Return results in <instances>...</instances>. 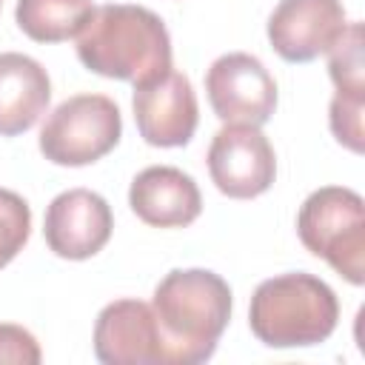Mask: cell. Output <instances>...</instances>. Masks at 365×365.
<instances>
[{
  "label": "cell",
  "mask_w": 365,
  "mask_h": 365,
  "mask_svg": "<svg viewBox=\"0 0 365 365\" xmlns=\"http://www.w3.org/2000/svg\"><path fill=\"white\" fill-rule=\"evenodd\" d=\"M114 217L108 202L88 188H68L46 208L43 234L48 248L63 259H88L108 242Z\"/></svg>",
  "instance_id": "8fae6325"
},
{
  "label": "cell",
  "mask_w": 365,
  "mask_h": 365,
  "mask_svg": "<svg viewBox=\"0 0 365 365\" xmlns=\"http://www.w3.org/2000/svg\"><path fill=\"white\" fill-rule=\"evenodd\" d=\"M297 234L351 285L365 282V202L356 191L325 185L308 194L297 214Z\"/></svg>",
  "instance_id": "277c9868"
},
{
  "label": "cell",
  "mask_w": 365,
  "mask_h": 365,
  "mask_svg": "<svg viewBox=\"0 0 365 365\" xmlns=\"http://www.w3.org/2000/svg\"><path fill=\"white\" fill-rule=\"evenodd\" d=\"M77 57L100 77L140 86L171 68V37L151 9L108 3L94 9L77 34Z\"/></svg>",
  "instance_id": "6da1fadb"
},
{
  "label": "cell",
  "mask_w": 365,
  "mask_h": 365,
  "mask_svg": "<svg viewBox=\"0 0 365 365\" xmlns=\"http://www.w3.org/2000/svg\"><path fill=\"white\" fill-rule=\"evenodd\" d=\"M131 211L154 228H185L202 211V197L185 171L174 165H148L143 168L128 188Z\"/></svg>",
  "instance_id": "7c38bea8"
},
{
  "label": "cell",
  "mask_w": 365,
  "mask_h": 365,
  "mask_svg": "<svg viewBox=\"0 0 365 365\" xmlns=\"http://www.w3.org/2000/svg\"><path fill=\"white\" fill-rule=\"evenodd\" d=\"M123 134V117L106 94H74L63 100L40 128V151L54 165H91L106 157Z\"/></svg>",
  "instance_id": "5b68a950"
},
{
  "label": "cell",
  "mask_w": 365,
  "mask_h": 365,
  "mask_svg": "<svg viewBox=\"0 0 365 365\" xmlns=\"http://www.w3.org/2000/svg\"><path fill=\"white\" fill-rule=\"evenodd\" d=\"M29 234H31L29 202L14 191L0 188V268H6L23 251Z\"/></svg>",
  "instance_id": "2e32d148"
},
{
  "label": "cell",
  "mask_w": 365,
  "mask_h": 365,
  "mask_svg": "<svg viewBox=\"0 0 365 365\" xmlns=\"http://www.w3.org/2000/svg\"><path fill=\"white\" fill-rule=\"evenodd\" d=\"M94 356L103 365H171L160 322L140 299H114L97 314Z\"/></svg>",
  "instance_id": "ba28073f"
},
{
  "label": "cell",
  "mask_w": 365,
  "mask_h": 365,
  "mask_svg": "<svg viewBox=\"0 0 365 365\" xmlns=\"http://www.w3.org/2000/svg\"><path fill=\"white\" fill-rule=\"evenodd\" d=\"M94 11V0H17L14 17L34 43H63L77 37Z\"/></svg>",
  "instance_id": "5bb4252c"
},
{
  "label": "cell",
  "mask_w": 365,
  "mask_h": 365,
  "mask_svg": "<svg viewBox=\"0 0 365 365\" xmlns=\"http://www.w3.org/2000/svg\"><path fill=\"white\" fill-rule=\"evenodd\" d=\"M51 100L46 68L20 51L0 54V134L17 137L29 131Z\"/></svg>",
  "instance_id": "4fadbf2b"
},
{
  "label": "cell",
  "mask_w": 365,
  "mask_h": 365,
  "mask_svg": "<svg viewBox=\"0 0 365 365\" xmlns=\"http://www.w3.org/2000/svg\"><path fill=\"white\" fill-rule=\"evenodd\" d=\"M339 319V299L314 274L291 271L257 285L248 308L254 336L268 348H308L325 342Z\"/></svg>",
  "instance_id": "3957f363"
},
{
  "label": "cell",
  "mask_w": 365,
  "mask_h": 365,
  "mask_svg": "<svg viewBox=\"0 0 365 365\" xmlns=\"http://www.w3.org/2000/svg\"><path fill=\"white\" fill-rule=\"evenodd\" d=\"M43 359L37 339L11 322L0 325V362H14V365H37Z\"/></svg>",
  "instance_id": "ac0fdd59"
},
{
  "label": "cell",
  "mask_w": 365,
  "mask_h": 365,
  "mask_svg": "<svg viewBox=\"0 0 365 365\" xmlns=\"http://www.w3.org/2000/svg\"><path fill=\"white\" fill-rule=\"evenodd\" d=\"M205 91L222 123L262 125L277 108V83L268 68L245 51L222 54L205 74Z\"/></svg>",
  "instance_id": "52a82bcc"
},
{
  "label": "cell",
  "mask_w": 365,
  "mask_h": 365,
  "mask_svg": "<svg viewBox=\"0 0 365 365\" xmlns=\"http://www.w3.org/2000/svg\"><path fill=\"white\" fill-rule=\"evenodd\" d=\"M362 106H365V100H359V97L334 94L331 114H328L334 137L356 154H362Z\"/></svg>",
  "instance_id": "e0dca14e"
},
{
  "label": "cell",
  "mask_w": 365,
  "mask_h": 365,
  "mask_svg": "<svg viewBox=\"0 0 365 365\" xmlns=\"http://www.w3.org/2000/svg\"><path fill=\"white\" fill-rule=\"evenodd\" d=\"M0 3H3V0H0Z\"/></svg>",
  "instance_id": "d6986e66"
},
{
  "label": "cell",
  "mask_w": 365,
  "mask_h": 365,
  "mask_svg": "<svg viewBox=\"0 0 365 365\" xmlns=\"http://www.w3.org/2000/svg\"><path fill=\"white\" fill-rule=\"evenodd\" d=\"M328 74L336 86V94L365 100V63H362V23H348L342 37L331 46Z\"/></svg>",
  "instance_id": "9a60e30c"
},
{
  "label": "cell",
  "mask_w": 365,
  "mask_h": 365,
  "mask_svg": "<svg viewBox=\"0 0 365 365\" xmlns=\"http://www.w3.org/2000/svg\"><path fill=\"white\" fill-rule=\"evenodd\" d=\"M339 0H279L268 17V40L288 63H308L328 54L345 31Z\"/></svg>",
  "instance_id": "30bf717a"
},
{
  "label": "cell",
  "mask_w": 365,
  "mask_h": 365,
  "mask_svg": "<svg viewBox=\"0 0 365 365\" xmlns=\"http://www.w3.org/2000/svg\"><path fill=\"white\" fill-rule=\"evenodd\" d=\"M134 120L137 131L148 145L177 148L185 145L200 120L197 94L185 74L168 68L165 74L134 86Z\"/></svg>",
  "instance_id": "9c48e42d"
},
{
  "label": "cell",
  "mask_w": 365,
  "mask_h": 365,
  "mask_svg": "<svg viewBox=\"0 0 365 365\" xmlns=\"http://www.w3.org/2000/svg\"><path fill=\"white\" fill-rule=\"evenodd\" d=\"M211 182L234 200H251L271 188L277 177V157L259 125L225 123L208 145Z\"/></svg>",
  "instance_id": "8992f818"
},
{
  "label": "cell",
  "mask_w": 365,
  "mask_h": 365,
  "mask_svg": "<svg viewBox=\"0 0 365 365\" xmlns=\"http://www.w3.org/2000/svg\"><path fill=\"white\" fill-rule=\"evenodd\" d=\"M151 311L171 351V365L211 359L231 319V288L208 268H174L154 288Z\"/></svg>",
  "instance_id": "7a4b0ae2"
}]
</instances>
